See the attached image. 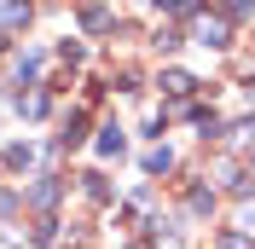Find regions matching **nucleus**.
<instances>
[{"instance_id": "obj_1", "label": "nucleus", "mask_w": 255, "mask_h": 249, "mask_svg": "<svg viewBox=\"0 0 255 249\" xmlns=\"http://www.w3.org/2000/svg\"><path fill=\"white\" fill-rule=\"evenodd\" d=\"M191 35H197V47H232V23L226 17H191Z\"/></svg>"}, {"instance_id": "obj_2", "label": "nucleus", "mask_w": 255, "mask_h": 249, "mask_svg": "<svg viewBox=\"0 0 255 249\" xmlns=\"http://www.w3.org/2000/svg\"><path fill=\"white\" fill-rule=\"evenodd\" d=\"M174 168V151H168V145H151V151H145V174H168Z\"/></svg>"}, {"instance_id": "obj_3", "label": "nucleus", "mask_w": 255, "mask_h": 249, "mask_svg": "<svg viewBox=\"0 0 255 249\" xmlns=\"http://www.w3.org/2000/svg\"><path fill=\"white\" fill-rule=\"evenodd\" d=\"M162 93L186 99V93H191V76H186V70H168V76H162Z\"/></svg>"}, {"instance_id": "obj_4", "label": "nucleus", "mask_w": 255, "mask_h": 249, "mask_svg": "<svg viewBox=\"0 0 255 249\" xmlns=\"http://www.w3.org/2000/svg\"><path fill=\"white\" fill-rule=\"evenodd\" d=\"M0 23H29V0H6L0 6Z\"/></svg>"}, {"instance_id": "obj_5", "label": "nucleus", "mask_w": 255, "mask_h": 249, "mask_svg": "<svg viewBox=\"0 0 255 249\" xmlns=\"http://www.w3.org/2000/svg\"><path fill=\"white\" fill-rule=\"evenodd\" d=\"M81 23H87V29H111V6H87Z\"/></svg>"}, {"instance_id": "obj_6", "label": "nucleus", "mask_w": 255, "mask_h": 249, "mask_svg": "<svg viewBox=\"0 0 255 249\" xmlns=\"http://www.w3.org/2000/svg\"><path fill=\"white\" fill-rule=\"evenodd\" d=\"M99 151H105V156L122 151V127H105V133H99Z\"/></svg>"}, {"instance_id": "obj_7", "label": "nucleus", "mask_w": 255, "mask_h": 249, "mask_svg": "<svg viewBox=\"0 0 255 249\" xmlns=\"http://www.w3.org/2000/svg\"><path fill=\"white\" fill-rule=\"evenodd\" d=\"M186 209H191V215H197V220H203L209 209H215V197H209V191H191V203H186Z\"/></svg>"}, {"instance_id": "obj_8", "label": "nucleus", "mask_w": 255, "mask_h": 249, "mask_svg": "<svg viewBox=\"0 0 255 249\" xmlns=\"http://www.w3.org/2000/svg\"><path fill=\"white\" fill-rule=\"evenodd\" d=\"M151 47H157V52H174L180 35H174V29H157V35H151Z\"/></svg>"}, {"instance_id": "obj_9", "label": "nucleus", "mask_w": 255, "mask_h": 249, "mask_svg": "<svg viewBox=\"0 0 255 249\" xmlns=\"http://www.w3.org/2000/svg\"><path fill=\"white\" fill-rule=\"evenodd\" d=\"M6 168H29V145H12L6 151Z\"/></svg>"}, {"instance_id": "obj_10", "label": "nucleus", "mask_w": 255, "mask_h": 249, "mask_svg": "<svg viewBox=\"0 0 255 249\" xmlns=\"http://www.w3.org/2000/svg\"><path fill=\"white\" fill-rule=\"evenodd\" d=\"M58 145H81V116H70V127L58 133Z\"/></svg>"}, {"instance_id": "obj_11", "label": "nucleus", "mask_w": 255, "mask_h": 249, "mask_svg": "<svg viewBox=\"0 0 255 249\" xmlns=\"http://www.w3.org/2000/svg\"><path fill=\"white\" fill-rule=\"evenodd\" d=\"M238 232H244V238H255V203H244V215H238Z\"/></svg>"}, {"instance_id": "obj_12", "label": "nucleus", "mask_w": 255, "mask_h": 249, "mask_svg": "<svg viewBox=\"0 0 255 249\" xmlns=\"http://www.w3.org/2000/svg\"><path fill=\"white\" fill-rule=\"evenodd\" d=\"M221 249H244V232H226V238H221Z\"/></svg>"}, {"instance_id": "obj_13", "label": "nucleus", "mask_w": 255, "mask_h": 249, "mask_svg": "<svg viewBox=\"0 0 255 249\" xmlns=\"http://www.w3.org/2000/svg\"><path fill=\"white\" fill-rule=\"evenodd\" d=\"M157 6H168V12H186V0H157Z\"/></svg>"}, {"instance_id": "obj_14", "label": "nucleus", "mask_w": 255, "mask_h": 249, "mask_svg": "<svg viewBox=\"0 0 255 249\" xmlns=\"http://www.w3.org/2000/svg\"><path fill=\"white\" fill-rule=\"evenodd\" d=\"M250 105H255V81H250Z\"/></svg>"}, {"instance_id": "obj_15", "label": "nucleus", "mask_w": 255, "mask_h": 249, "mask_svg": "<svg viewBox=\"0 0 255 249\" xmlns=\"http://www.w3.org/2000/svg\"><path fill=\"white\" fill-rule=\"evenodd\" d=\"M0 52H6V35H0Z\"/></svg>"}]
</instances>
